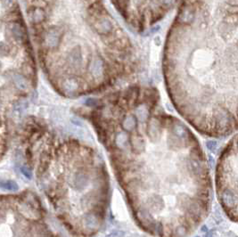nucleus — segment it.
Wrapping results in <instances>:
<instances>
[{
    "label": "nucleus",
    "instance_id": "nucleus-2",
    "mask_svg": "<svg viewBox=\"0 0 238 237\" xmlns=\"http://www.w3.org/2000/svg\"><path fill=\"white\" fill-rule=\"evenodd\" d=\"M162 71L177 111L199 133L238 130V0H179Z\"/></svg>",
    "mask_w": 238,
    "mask_h": 237
},
{
    "label": "nucleus",
    "instance_id": "nucleus-1",
    "mask_svg": "<svg viewBox=\"0 0 238 237\" xmlns=\"http://www.w3.org/2000/svg\"><path fill=\"white\" fill-rule=\"evenodd\" d=\"M98 122L133 216L155 236H187L207 218L212 183L191 129L164 109L159 91L136 85L111 95Z\"/></svg>",
    "mask_w": 238,
    "mask_h": 237
},
{
    "label": "nucleus",
    "instance_id": "nucleus-3",
    "mask_svg": "<svg viewBox=\"0 0 238 237\" xmlns=\"http://www.w3.org/2000/svg\"><path fill=\"white\" fill-rule=\"evenodd\" d=\"M216 192L224 212L238 223V133L221 152L215 173Z\"/></svg>",
    "mask_w": 238,
    "mask_h": 237
},
{
    "label": "nucleus",
    "instance_id": "nucleus-4",
    "mask_svg": "<svg viewBox=\"0 0 238 237\" xmlns=\"http://www.w3.org/2000/svg\"><path fill=\"white\" fill-rule=\"evenodd\" d=\"M126 22L138 32L152 30L178 4L179 0H112Z\"/></svg>",
    "mask_w": 238,
    "mask_h": 237
},
{
    "label": "nucleus",
    "instance_id": "nucleus-5",
    "mask_svg": "<svg viewBox=\"0 0 238 237\" xmlns=\"http://www.w3.org/2000/svg\"><path fill=\"white\" fill-rule=\"evenodd\" d=\"M1 186H2L4 188H7V189L9 190H13L17 187L16 184H14V183H13V182H7V183L5 182V183H2Z\"/></svg>",
    "mask_w": 238,
    "mask_h": 237
}]
</instances>
